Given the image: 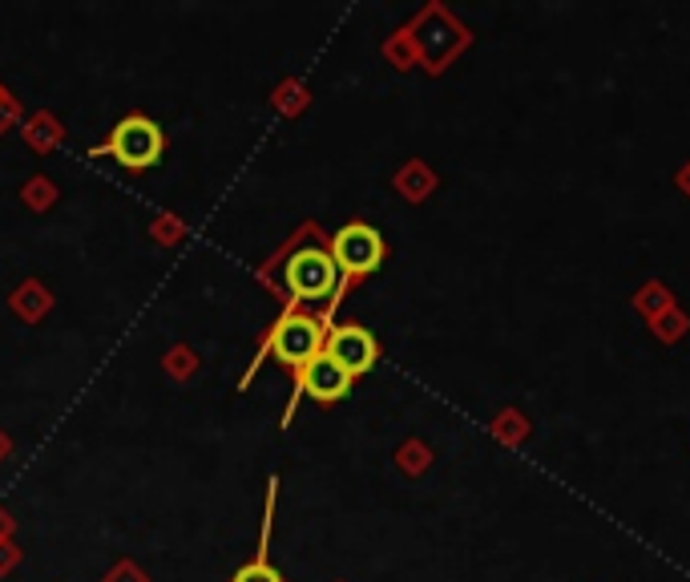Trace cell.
<instances>
[{"label": "cell", "instance_id": "6da1fadb", "mask_svg": "<svg viewBox=\"0 0 690 582\" xmlns=\"http://www.w3.org/2000/svg\"><path fill=\"white\" fill-rule=\"evenodd\" d=\"M162 150H166V138L150 118H121L114 126V138H109L106 146H97V155L117 158V162L129 170L153 167V162L162 158Z\"/></svg>", "mask_w": 690, "mask_h": 582}, {"label": "cell", "instance_id": "7a4b0ae2", "mask_svg": "<svg viewBox=\"0 0 690 582\" xmlns=\"http://www.w3.org/2000/svg\"><path fill=\"white\" fill-rule=\"evenodd\" d=\"M270 357H279L287 369H307L323 352V324L299 311H287L267 340Z\"/></svg>", "mask_w": 690, "mask_h": 582}, {"label": "cell", "instance_id": "3957f363", "mask_svg": "<svg viewBox=\"0 0 690 582\" xmlns=\"http://www.w3.org/2000/svg\"><path fill=\"white\" fill-rule=\"evenodd\" d=\"M287 287L295 299H323L340 287V267L331 260V251L323 247H304L295 251L287 263Z\"/></svg>", "mask_w": 690, "mask_h": 582}, {"label": "cell", "instance_id": "277c9868", "mask_svg": "<svg viewBox=\"0 0 690 582\" xmlns=\"http://www.w3.org/2000/svg\"><path fill=\"white\" fill-rule=\"evenodd\" d=\"M331 260L343 275H368L384 263V239L368 223H348L331 239Z\"/></svg>", "mask_w": 690, "mask_h": 582}, {"label": "cell", "instance_id": "5b68a950", "mask_svg": "<svg viewBox=\"0 0 690 582\" xmlns=\"http://www.w3.org/2000/svg\"><path fill=\"white\" fill-rule=\"evenodd\" d=\"M323 352H328L343 372H348L351 381L363 377V372L375 369V360H380V348H375V336L368 328H355V324H343L336 332L323 340Z\"/></svg>", "mask_w": 690, "mask_h": 582}, {"label": "cell", "instance_id": "8992f818", "mask_svg": "<svg viewBox=\"0 0 690 582\" xmlns=\"http://www.w3.org/2000/svg\"><path fill=\"white\" fill-rule=\"evenodd\" d=\"M299 389H304L307 396H316L319 404H331V401H343V396H348L351 377L328 357V352H319L307 369H299Z\"/></svg>", "mask_w": 690, "mask_h": 582}, {"label": "cell", "instance_id": "52a82bcc", "mask_svg": "<svg viewBox=\"0 0 690 582\" xmlns=\"http://www.w3.org/2000/svg\"><path fill=\"white\" fill-rule=\"evenodd\" d=\"M267 535H270V526H267ZM267 535H263V550H267ZM263 550H258V559H255V562H246L243 571L234 574L231 582H283V574L275 571V567H270Z\"/></svg>", "mask_w": 690, "mask_h": 582}]
</instances>
